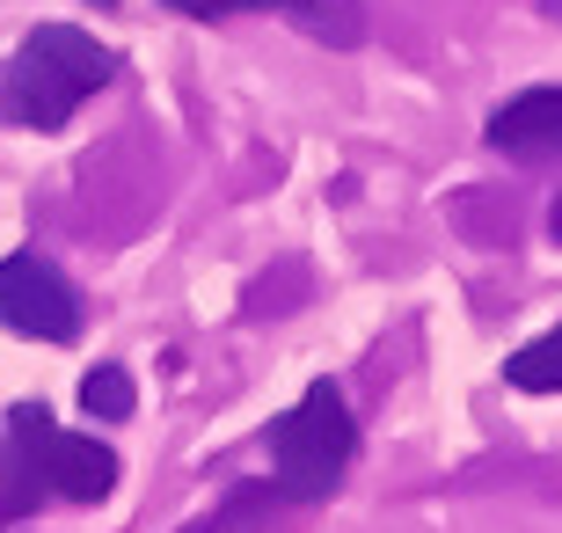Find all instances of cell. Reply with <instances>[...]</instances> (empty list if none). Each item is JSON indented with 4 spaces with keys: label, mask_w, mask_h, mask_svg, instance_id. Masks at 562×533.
Wrapping results in <instances>:
<instances>
[{
    "label": "cell",
    "mask_w": 562,
    "mask_h": 533,
    "mask_svg": "<svg viewBox=\"0 0 562 533\" xmlns=\"http://www.w3.org/2000/svg\"><path fill=\"white\" fill-rule=\"evenodd\" d=\"M117 446L95 431H66L44 402L0 410V526H22L44 504H103L117 490Z\"/></svg>",
    "instance_id": "obj_1"
},
{
    "label": "cell",
    "mask_w": 562,
    "mask_h": 533,
    "mask_svg": "<svg viewBox=\"0 0 562 533\" xmlns=\"http://www.w3.org/2000/svg\"><path fill=\"white\" fill-rule=\"evenodd\" d=\"M117 66L125 59L95 30H81V22H37L15 44L8 74H0V118L22 124V132H66L74 110L95 103L117 81Z\"/></svg>",
    "instance_id": "obj_2"
},
{
    "label": "cell",
    "mask_w": 562,
    "mask_h": 533,
    "mask_svg": "<svg viewBox=\"0 0 562 533\" xmlns=\"http://www.w3.org/2000/svg\"><path fill=\"white\" fill-rule=\"evenodd\" d=\"M263 446H271V490H278V504H322V497L344 482L351 453H358L351 395L336 388L329 373L307 380V395H300L285 417L263 424Z\"/></svg>",
    "instance_id": "obj_3"
},
{
    "label": "cell",
    "mask_w": 562,
    "mask_h": 533,
    "mask_svg": "<svg viewBox=\"0 0 562 533\" xmlns=\"http://www.w3.org/2000/svg\"><path fill=\"white\" fill-rule=\"evenodd\" d=\"M0 329H15L30 344H74L81 336V292L66 286V270L37 248L0 256Z\"/></svg>",
    "instance_id": "obj_4"
},
{
    "label": "cell",
    "mask_w": 562,
    "mask_h": 533,
    "mask_svg": "<svg viewBox=\"0 0 562 533\" xmlns=\"http://www.w3.org/2000/svg\"><path fill=\"white\" fill-rule=\"evenodd\" d=\"M161 8H168V15H183V22L285 15V22H300L314 44H336V52L366 44V8H358V0H161Z\"/></svg>",
    "instance_id": "obj_5"
},
{
    "label": "cell",
    "mask_w": 562,
    "mask_h": 533,
    "mask_svg": "<svg viewBox=\"0 0 562 533\" xmlns=\"http://www.w3.org/2000/svg\"><path fill=\"white\" fill-rule=\"evenodd\" d=\"M482 140L497 146L504 162H562V81L519 88L512 103H497Z\"/></svg>",
    "instance_id": "obj_6"
},
{
    "label": "cell",
    "mask_w": 562,
    "mask_h": 533,
    "mask_svg": "<svg viewBox=\"0 0 562 533\" xmlns=\"http://www.w3.org/2000/svg\"><path fill=\"white\" fill-rule=\"evenodd\" d=\"M504 388L519 395H562V329H541L533 344H519L504 358Z\"/></svg>",
    "instance_id": "obj_7"
},
{
    "label": "cell",
    "mask_w": 562,
    "mask_h": 533,
    "mask_svg": "<svg viewBox=\"0 0 562 533\" xmlns=\"http://www.w3.org/2000/svg\"><path fill=\"white\" fill-rule=\"evenodd\" d=\"M81 410L95 417V424H125L132 410H139V388H132V373L125 366H95L81 380Z\"/></svg>",
    "instance_id": "obj_8"
},
{
    "label": "cell",
    "mask_w": 562,
    "mask_h": 533,
    "mask_svg": "<svg viewBox=\"0 0 562 533\" xmlns=\"http://www.w3.org/2000/svg\"><path fill=\"white\" fill-rule=\"evenodd\" d=\"M541 15H548V22H562V0H541Z\"/></svg>",
    "instance_id": "obj_9"
},
{
    "label": "cell",
    "mask_w": 562,
    "mask_h": 533,
    "mask_svg": "<svg viewBox=\"0 0 562 533\" xmlns=\"http://www.w3.org/2000/svg\"><path fill=\"white\" fill-rule=\"evenodd\" d=\"M88 8H117V0H88Z\"/></svg>",
    "instance_id": "obj_10"
}]
</instances>
